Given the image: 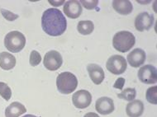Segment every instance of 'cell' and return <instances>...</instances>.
Listing matches in <instances>:
<instances>
[{
    "label": "cell",
    "mask_w": 157,
    "mask_h": 117,
    "mask_svg": "<svg viewBox=\"0 0 157 117\" xmlns=\"http://www.w3.org/2000/svg\"><path fill=\"white\" fill-rule=\"evenodd\" d=\"M41 27L47 35L59 36L66 31L67 21L60 10L48 8L41 16Z\"/></svg>",
    "instance_id": "1"
},
{
    "label": "cell",
    "mask_w": 157,
    "mask_h": 117,
    "mask_svg": "<svg viewBox=\"0 0 157 117\" xmlns=\"http://www.w3.org/2000/svg\"><path fill=\"white\" fill-rule=\"evenodd\" d=\"M136 43L135 35L127 31L117 32L113 38V46L117 51L126 53L129 51Z\"/></svg>",
    "instance_id": "2"
},
{
    "label": "cell",
    "mask_w": 157,
    "mask_h": 117,
    "mask_svg": "<svg viewBox=\"0 0 157 117\" xmlns=\"http://www.w3.org/2000/svg\"><path fill=\"white\" fill-rule=\"evenodd\" d=\"M78 86V79L70 72H63L57 76L56 87L62 94H71Z\"/></svg>",
    "instance_id": "3"
},
{
    "label": "cell",
    "mask_w": 157,
    "mask_h": 117,
    "mask_svg": "<svg viewBox=\"0 0 157 117\" xmlns=\"http://www.w3.org/2000/svg\"><path fill=\"white\" fill-rule=\"evenodd\" d=\"M26 45V37L18 31L8 32L4 38V46L10 52L18 53L24 48Z\"/></svg>",
    "instance_id": "4"
},
{
    "label": "cell",
    "mask_w": 157,
    "mask_h": 117,
    "mask_svg": "<svg viewBox=\"0 0 157 117\" xmlns=\"http://www.w3.org/2000/svg\"><path fill=\"white\" fill-rule=\"evenodd\" d=\"M106 67L110 73L115 74V75L122 74L127 70V60L122 55H113L107 61Z\"/></svg>",
    "instance_id": "5"
},
{
    "label": "cell",
    "mask_w": 157,
    "mask_h": 117,
    "mask_svg": "<svg viewBox=\"0 0 157 117\" xmlns=\"http://www.w3.org/2000/svg\"><path fill=\"white\" fill-rule=\"evenodd\" d=\"M62 56L60 52L56 50H51L45 55L43 64L44 66L48 70L56 71L59 69L62 65Z\"/></svg>",
    "instance_id": "6"
},
{
    "label": "cell",
    "mask_w": 157,
    "mask_h": 117,
    "mask_svg": "<svg viewBox=\"0 0 157 117\" xmlns=\"http://www.w3.org/2000/svg\"><path fill=\"white\" fill-rule=\"evenodd\" d=\"M137 75L139 80L146 84H154L157 82V69L151 64L142 66Z\"/></svg>",
    "instance_id": "7"
},
{
    "label": "cell",
    "mask_w": 157,
    "mask_h": 117,
    "mask_svg": "<svg viewBox=\"0 0 157 117\" xmlns=\"http://www.w3.org/2000/svg\"><path fill=\"white\" fill-rule=\"evenodd\" d=\"M72 102L76 108L84 109L89 107L92 102V95L86 90H79L74 93L72 97Z\"/></svg>",
    "instance_id": "8"
},
{
    "label": "cell",
    "mask_w": 157,
    "mask_h": 117,
    "mask_svg": "<svg viewBox=\"0 0 157 117\" xmlns=\"http://www.w3.org/2000/svg\"><path fill=\"white\" fill-rule=\"evenodd\" d=\"M154 24V16L146 12L139 13L135 19V27L138 31H148Z\"/></svg>",
    "instance_id": "9"
},
{
    "label": "cell",
    "mask_w": 157,
    "mask_h": 117,
    "mask_svg": "<svg viewBox=\"0 0 157 117\" xmlns=\"http://www.w3.org/2000/svg\"><path fill=\"white\" fill-rule=\"evenodd\" d=\"M63 10L68 17L75 19V18L79 17V16L81 15L82 6L79 3V1L70 0V1L65 2Z\"/></svg>",
    "instance_id": "10"
},
{
    "label": "cell",
    "mask_w": 157,
    "mask_h": 117,
    "mask_svg": "<svg viewBox=\"0 0 157 117\" xmlns=\"http://www.w3.org/2000/svg\"><path fill=\"white\" fill-rule=\"evenodd\" d=\"M95 109L99 114L109 115L114 111L113 100L110 97H103L98 99L95 103Z\"/></svg>",
    "instance_id": "11"
},
{
    "label": "cell",
    "mask_w": 157,
    "mask_h": 117,
    "mask_svg": "<svg viewBox=\"0 0 157 117\" xmlns=\"http://www.w3.org/2000/svg\"><path fill=\"white\" fill-rule=\"evenodd\" d=\"M127 59L129 64L132 67L138 68L142 64H144V63L146 61V52L144 51L142 49L136 48V49H133L132 51L128 54Z\"/></svg>",
    "instance_id": "12"
},
{
    "label": "cell",
    "mask_w": 157,
    "mask_h": 117,
    "mask_svg": "<svg viewBox=\"0 0 157 117\" xmlns=\"http://www.w3.org/2000/svg\"><path fill=\"white\" fill-rule=\"evenodd\" d=\"M87 70L93 82L96 85H99L103 82L105 78V74L102 67L96 64H90L87 66Z\"/></svg>",
    "instance_id": "13"
},
{
    "label": "cell",
    "mask_w": 157,
    "mask_h": 117,
    "mask_svg": "<svg viewBox=\"0 0 157 117\" xmlns=\"http://www.w3.org/2000/svg\"><path fill=\"white\" fill-rule=\"evenodd\" d=\"M127 115L129 117H139L143 114L144 104L140 100H133L127 105Z\"/></svg>",
    "instance_id": "14"
},
{
    "label": "cell",
    "mask_w": 157,
    "mask_h": 117,
    "mask_svg": "<svg viewBox=\"0 0 157 117\" xmlns=\"http://www.w3.org/2000/svg\"><path fill=\"white\" fill-rule=\"evenodd\" d=\"M113 8L117 13L122 15H128L133 10L132 3L129 0H114Z\"/></svg>",
    "instance_id": "15"
},
{
    "label": "cell",
    "mask_w": 157,
    "mask_h": 117,
    "mask_svg": "<svg viewBox=\"0 0 157 117\" xmlns=\"http://www.w3.org/2000/svg\"><path fill=\"white\" fill-rule=\"evenodd\" d=\"M27 112V109L20 102L14 101L11 103L5 110V116L6 117H18Z\"/></svg>",
    "instance_id": "16"
},
{
    "label": "cell",
    "mask_w": 157,
    "mask_h": 117,
    "mask_svg": "<svg viewBox=\"0 0 157 117\" xmlns=\"http://www.w3.org/2000/svg\"><path fill=\"white\" fill-rule=\"evenodd\" d=\"M16 65V58L8 52L0 53V67L4 70H10Z\"/></svg>",
    "instance_id": "17"
},
{
    "label": "cell",
    "mask_w": 157,
    "mask_h": 117,
    "mask_svg": "<svg viewBox=\"0 0 157 117\" xmlns=\"http://www.w3.org/2000/svg\"><path fill=\"white\" fill-rule=\"evenodd\" d=\"M77 30L80 34L84 35H90L94 30V25L92 21H80L77 26Z\"/></svg>",
    "instance_id": "18"
},
{
    "label": "cell",
    "mask_w": 157,
    "mask_h": 117,
    "mask_svg": "<svg viewBox=\"0 0 157 117\" xmlns=\"http://www.w3.org/2000/svg\"><path fill=\"white\" fill-rule=\"evenodd\" d=\"M136 91L135 88H132V87H128L123 90L122 93L117 94V97L121 99L126 100V101H132L136 98Z\"/></svg>",
    "instance_id": "19"
},
{
    "label": "cell",
    "mask_w": 157,
    "mask_h": 117,
    "mask_svg": "<svg viewBox=\"0 0 157 117\" xmlns=\"http://www.w3.org/2000/svg\"><path fill=\"white\" fill-rule=\"evenodd\" d=\"M146 100L153 105L157 104V86H153L147 89L146 93Z\"/></svg>",
    "instance_id": "20"
},
{
    "label": "cell",
    "mask_w": 157,
    "mask_h": 117,
    "mask_svg": "<svg viewBox=\"0 0 157 117\" xmlns=\"http://www.w3.org/2000/svg\"><path fill=\"white\" fill-rule=\"evenodd\" d=\"M0 95L2 96V97L6 100L9 101L12 97V91L11 88L8 87V84L5 82H0Z\"/></svg>",
    "instance_id": "21"
},
{
    "label": "cell",
    "mask_w": 157,
    "mask_h": 117,
    "mask_svg": "<svg viewBox=\"0 0 157 117\" xmlns=\"http://www.w3.org/2000/svg\"><path fill=\"white\" fill-rule=\"evenodd\" d=\"M41 61V56L40 53L36 50H33L31 52L30 59H29V63L32 66L38 65Z\"/></svg>",
    "instance_id": "22"
},
{
    "label": "cell",
    "mask_w": 157,
    "mask_h": 117,
    "mask_svg": "<svg viewBox=\"0 0 157 117\" xmlns=\"http://www.w3.org/2000/svg\"><path fill=\"white\" fill-rule=\"evenodd\" d=\"M1 11V13L3 16V17L7 19L8 21H15L16 19H17L19 17V16L17 14H15L12 12L8 11V10H6V9H3V8H1L0 9Z\"/></svg>",
    "instance_id": "23"
},
{
    "label": "cell",
    "mask_w": 157,
    "mask_h": 117,
    "mask_svg": "<svg viewBox=\"0 0 157 117\" xmlns=\"http://www.w3.org/2000/svg\"><path fill=\"white\" fill-rule=\"evenodd\" d=\"M79 3L88 10H92L97 7L98 1V0H90V1L89 0H87V1L81 0V1H79Z\"/></svg>",
    "instance_id": "24"
},
{
    "label": "cell",
    "mask_w": 157,
    "mask_h": 117,
    "mask_svg": "<svg viewBox=\"0 0 157 117\" xmlns=\"http://www.w3.org/2000/svg\"><path fill=\"white\" fill-rule=\"evenodd\" d=\"M125 81H126V80H125V79H123V78H119V79H117L116 80L115 83H114L113 87H115V88H117V89L122 90L123 86H124Z\"/></svg>",
    "instance_id": "25"
},
{
    "label": "cell",
    "mask_w": 157,
    "mask_h": 117,
    "mask_svg": "<svg viewBox=\"0 0 157 117\" xmlns=\"http://www.w3.org/2000/svg\"><path fill=\"white\" fill-rule=\"evenodd\" d=\"M65 0H61V1H49V3H51L52 5L56 6V7H58V6L62 5L63 3H65Z\"/></svg>",
    "instance_id": "26"
},
{
    "label": "cell",
    "mask_w": 157,
    "mask_h": 117,
    "mask_svg": "<svg viewBox=\"0 0 157 117\" xmlns=\"http://www.w3.org/2000/svg\"><path fill=\"white\" fill-rule=\"evenodd\" d=\"M84 117H99V115L96 113H94V112H89V113L84 115Z\"/></svg>",
    "instance_id": "27"
},
{
    "label": "cell",
    "mask_w": 157,
    "mask_h": 117,
    "mask_svg": "<svg viewBox=\"0 0 157 117\" xmlns=\"http://www.w3.org/2000/svg\"><path fill=\"white\" fill-rule=\"evenodd\" d=\"M22 117H37V116H36V115H24V116H22Z\"/></svg>",
    "instance_id": "28"
}]
</instances>
